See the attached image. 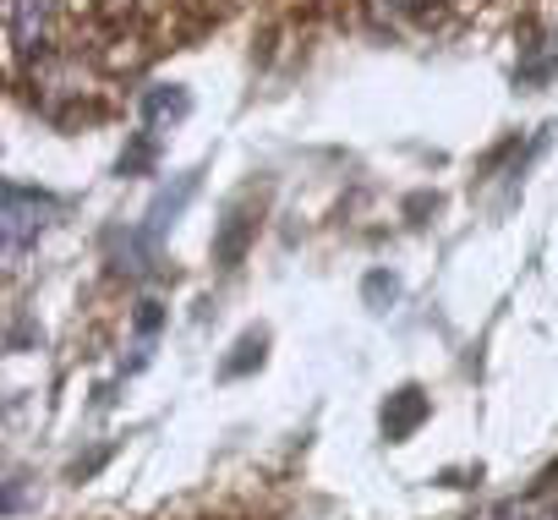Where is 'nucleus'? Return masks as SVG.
Instances as JSON below:
<instances>
[{"label":"nucleus","mask_w":558,"mask_h":520,"mask_svg":"<svg viewBox=\"0 0 558 520\" xmlns=\"http://www.w3.org/2000/svg\"><path fill=\"white\" fill-rule=\"evenodd\" d=\"M416 416H422V395H416V389H400V411H384V427L400 438V433H405Z\"/></svg>","instance_id":"f257e3e1"}]
</instances>
